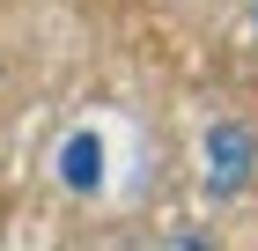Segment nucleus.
Segmentation results:
<instances>
[{"label":"nucleus","mask_w":258,"mask_h":251,"mask_svg":"<svg viewBox=\"0 0 258 251\" xmlns=\"http://www.w3.org/2000/svg\"><path fill=\"white\" fill-rule=\"evenodd\" d=\"M251 155H258V133H251V126H214V133H207V155H199L207 199H236L243 185H251Z\"/></svg>","instance_id":"1"},{"label":"nucleus","mask_w":258,"mask_h":251,"mask_svg":"<svg viewBox=\"0 0 258 251\" xmlns=\"http://www.w3.org/2000/svg\"><path fill=\"white\" fill-rule=\"evenodd\" d=\"M59 177L74 185V192H96V177H103V148H96L89 133H74V140L59 148Z\"/></svg>","instance_id":"2"},{"label":"nucleus","mask_w":258,"mask_h":251,"mask_svg":"<svg viewBox=\"0 0 258 251\" xmlns=\"http://www.w3.org/2000/svg\"><path fill=\"white\" fill-rule=\"evenodd\" d=\"M251 30H258V0H251Z\"/></svg>","instance_id":"3"}]
</instances>
